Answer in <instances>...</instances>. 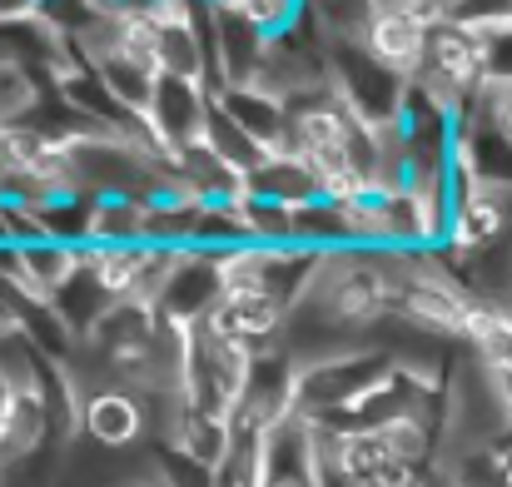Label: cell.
<instances>
[{
	"mask_svg": "<svg viewBox=\"0 0 512 487\" xmlns=\"http://www.w3.org/2000/svg\"><path fill=\"white\" fill-rule=\"evenodd\" d=\"M329 75H334V95L358 125L388 130L403 120L413 80L398 75L393 65H383L368 45H329Z\"/></svg>",
	"mask_w": 512,
	"mask_h": 487,
	"instance_id": "6da1fadb",
	"label": "cell"
},
{
	"mask_svg": "<svg viewBox=\"0 0 512 487\" xmlns=\"http://www.w3.org/2000/svg\"><path fill=\"white\" fill-rule=\"evenodd\" d=\"M224 304V274H219V254L204 249H179L170 269V284L160 294V319L174 328H199L214 319V309Z\"/></svg>",
	"mask_w": 512,
	"mask_h": 487,
	"instance_id": "7a4b0ae2",
	"label": "cell"
},
{
	"mask_svg": "<svg viewBox=\"0 0 512 487\" xmlns=\"http://www.w3.org/2000/svg\"><path fill=\"white\" fill-rule=\"evenodd\" d=\"M209 115H214V90H209V85L160 75V90H155V100H150V125H155L160 145L170 150V160H179V155L194 150V145H204Z\"/></svg>",
	"mask_w": 512,
	"mask_h": 487,
	"instance_id": "3957f363",
	"label": "cell"
},
{
	"mask_svg": "<svg viewBox=\"0 0 512 487\" xmlns=\"http://www.w3.org/2000/svg\"><path fill=\"white\" fill-rule=\"evenodd\" d=\"M80 438L110 448V453H135L150 438V413L135 388H105L80 408Z\"/></svg>",
	"mask_w": 512,
	"mask_h": 487,
	"instance_id": "277c9868",
	"label": "cell"
},
{
	"mask_svg": "<svg viewBox=\"0 0 512 487\" xmlns=\"http://www.w3.org/2000/svg\"><path fill=\"white\" fill-rule=\"evenodd\" d=\"M209 324L259 358V353H274V348H279L284 324H289V309L274 304L269 294H224V304L214 309Z\"/></svg>",
	"mask_w": 512,
	"mask_h": 487,
	"instance_id": "5b68a950",
	"label": "cell"
},
{
	"mask_svg": "<svg viewBox=\"0 0 512 487\" xmlns=\"http://www.w3.org/2000/svg\"><path fill=\"white\" fill-rule=\"evenodd\" d=\"M428 20H418V15H408V10H398V15H378L373 20V30H368V50L383 60V65H393L398 75H418V65H423V55H428Z\"/></svg>",
	"mask_w": 512,
	"mask_h": 487,
	"instance_id": "8992f818",
	"label": "cell"
},
{
	"mask_svg": "<svg viewBox=\"0 0 512 487\" xmlns=\"http://www.w3.org/2000/svg\"><path fill=\"white\" fill-rule=\"evenodd\" d=\"M50 309L60 314V324L70 328L75 338H85L90 328H95L105 314H110V309H115V294L100 284V274H95V269H80V274H75V279H70V284H65L55 299H50Z\"/></svg>",
	"mask_w": 512,
	"mask_h": 487,
	"instance_id": "52a82bcc",
	"label": "cell"
},
{
	"mask_svg": "<svg viewBox=\"0 0 512 487\" xmlns=\"http://www.w3.org/2000/svg\"><path fill=\"white\" fill-rule=\"evenodd\" d=\"M90 244H145V199L140 194H100Z\"/></svg>",
	"mask_w": 512,
	"mask_h": 487,
	"instance_id": "ba28073f",
	"label": "cell"
},
{
	"mask_svg": "<svg viewBox=\"0 0 512 487\" xmlns=\"http://www.w3.org/2000/svg\"><path fill=\"white\" fill-rule=\"evenodd\" d=\"M100 75H105L110 95H115L125 110L150 115V100H155V90H160V65H150V60H110V65H100Z\"/></svg>",
	"mask_w": 512,
	"mask_h": 487,
	"instance_id": "9c48e42d",
	"label": "cell"
},
{
	"mask_svg": "<svg viewBox=\"0 0 512 487\" xmlns=\"http://www.w3.org/2000/svg\"><path fill=\"white\" fill-rule=\"evenodd\" d=\"M45 95H50V90H45L30 70H20V65H0V130H20V125H30Z\"/></svg>",
	"mask_w": 512,
	"mask_h": 487,
	"instance_id": "30bf717a",
	"label": "cell"
},
{
	"mask_svg": "<svg viewBox=\"0 0 512 487\" xmlns=\"http://www.w3.org/2000/svg\"><path fill=\"white\" fill-rule=\"evenodd\" d=\"M204 145H209L219 160L229 164V169H239V174H254L259 164L269 160V155H264V150H259V145H254V140H249V135H244V130H239V125L224 115V110H219V105H214V115H209Z\"/></svg>",
	"mask_w": 512,
	"mask_h": 487,
	"instance_id": "8fae6325",
	"label": "cell"
},
{
	"mask_svg": "<svg viewBox=\"0 0 512 487\" xmlns=\"http://www.w3.org/2000/svg\"><path fill=\"white\" fill-rule=\"evenodd\" d=\"M244 219H249L254 244H294V209L289 204L244 194Z\"/></svg>",
	"mask_w": 512,
	"mask_h": 487,
	"instance_id": "7c38bea8",
	"label": "cell"
},
{
	"mask_svg": "<svg viewBox=\"0 0 512 487\" xmlns=\"http://www.w3.org/2000/svg\"><path fill=\"white\" fill-rule=\"evenodd\" d=\"M224 5H234L249 25H259V30L274 40V35H289V30L304 20V5H309V0H224Z\"/></svg>",
	"mask_w": 512,
	"mask_h": 487,
	"instance_id": "4fadbf2b",
	"label": "cell"
},
{
	"mask_svg": "<svg viewBox=\"0 0 512 487\" xmlns=\"http://www.w3.org/2000/svg\"><path fill=\"white\" fill-rule=\"evenodd\" d=\"M448 20H458L463 30H473V35H498V30H508L512 25V0H453L448 5Z\"/></svg>",
	"mask_w": 512,
	"mask_h": 487,
	"instance_id": "5bb4252c",
	"label": "cell"
},
{
	"mask_svg": "<svg viewBox=\"0 0 512 487\" xmlns=\"http://www.w3.org/2000/svg\"><path fill=\"white\" fill-rule=\"evenodd\" d=\"M473 115H478L493 135H503V140L512 145V90H503V85H483Z\"/></svg>",
	"mask_w": 512,
	"mask_h": 487,
	"instance_id": "9a60e30c",
	"label": "cell"
},
{
	"mask_svg": "<svg viewBox=\"0 0 512 487\" xmlns=\"http://www.w3.org/2000/svg\"><path fill=\"white\" fill-rule=\"evenodd\" d=\"M483 85L512 90V25L483 40Z\"/></svg>",
	"mask_w": 512,
	"mask_h": 487,
	"instance_id": "2e32d148",
	"label": "cell"
},
{
	"mask_svg": "<svg viewBox=\"0 0 512 487\" xmlns=\"http://www.w3.org/2000/svg\"><path fill=\"white\" fill-rule=\"evenodd\" d=\"M20 314H25V309H20L15 299H5V294H0V333H15V328H25V319H20Z\"/></svg>",
	"mask_w": 512,
	"mask_h": 487,
	"instance_id": "e0dca14e",
	"label": "cell"
},
{
	"mask_svg": "<svg viewBox=\"0 0 512 487\" xmlns=\"http://www.w3.org/2000/svg\"><path fill=\"white\" fill-rule=\"evenodd\" d=\"M10 179V140H5V130H0V184Z\"/></svg>",
	"mask_w": 512,
	"mask_h": 487,
	"instance_id": "ac0fdd59",
	"label": "cell"
},
{
	"mask_svg": "<svg viewBox=\"0 0 512 487\" xmlns=\"http://www.w3.org/2000/svg\"><path fill=\"white\" fill-rule=\"evenodd\" d=\"M105 10H140V5H150V0H100Z\"/></svg>",
	"mask_w": 512,
	"mask_h": 487,
	"instance_id": "d6986e66",
	"label": "cell"
},
{
	"mask_svg": "<svg viewBox=\"0 0 512 487\" xmlns=\"http://www.w3.org/2000/svg\"><path fill=\"white\" fill-rule=\"evenodd\" d=\"M423 487H453V478H448V473L438 468V473H433V478H428V483H423Z\"/></svg>",
	"mask_w": 512,
	"mask_h": 487,
	"instance_id": "ffe728a7",
	"label": "cell"
},
{
	"mask_svg": "<svg viewBox=\"0 0 512 487\" xmlns=\"http://www.w3.org/2000/svg\"><path fill=\"white\" fill-rule=\"evenodd\" d=\"M135 487H170L165 478H150V483H135Z\"/></svg>",
	"mask_w": 512,
	"mask_h": 487,
	"instance_id": "44dd1931",
	"label": "cell"
},
{
	"mask_svg": "<svg viewBox=\"0 0 512 487\" xmlns=\"http://www.w3.org/2000/svg\"><path fill=\"white\" fill-rule=\"evenodd\" d=\"M0 487H5V468H0Z\"/></svg>",
	"mask_w": 512,
	"mask_h": 487,
	"instance_id": "7402d4cb",
	"label": "cell"
},
{
	"mask_svg": "<svg viewBox=\"0 0 512 487\" xmlns=\"http://www.w3.org/2000/svg\"><path fill=\"white\" fill-rule=\"evenodd\" d=\"M35 5H45V0H35Z\"/></svg>",
	"mask_w": 512,
	"mask_h": 487,
	"instance_id": "603a6c76",
	"label": "cell"
}]
</instances>
